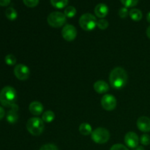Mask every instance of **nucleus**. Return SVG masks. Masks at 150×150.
<instances>
[{
    "label": "nucleus",
    "instance_id": "nucleus-17",
    "mask_svg": "<svg viewBox=\"0 0 150 150\" xmlns=\"http://www.w3.org/2000/svg\"><path fill=\"white\" fill-rule=\"evenodd\" d=\"M79 132L83 136H88V135L92 134V129L89 124L86 122H83L79 126Z\"/></svg>",
    "mask_w": 150,
    "mask_h": 150
},
{
    "label": "nucleus",
    "instance_id": "nucleus-30",
    "mask_svg": "<svg viewBox=\"0 0 150 150\" xmlns=\"http://www.w3.org/2000/svg\"><path fill=\"white\" fill-rule=\"evenodd\" d=\"M11 0H0V6L1 7H6L9 5Z\"/></svg>",
    "mask_w": 150,
    "mask_h": 150
},
{
    "label": "nucleus",
    "instance_id": "nucleus-7",
    "mask_svg": "<svg viewBox=\"0 0 150 150\" xmlns=\"http://www.w3.org/2000/svg\"><path fill=\"white\" fill-rule=\"evenodd\" d=\"M14 74L18 80L26 81L29 79L30 70L26 65L23 64H18L14 68Z\"/></svg>",
    "mask_w": 150,
    "mask_h": 150
},
{
    "label": "nucleus",
    "instance_id": "nucleus-2",
    "mask_svg": "<svg viewBox=\"0 0 150 150\" xmlns=\"http://www.w3.org/2000/svg\"><path fill=\"white\" fill-rule=\"evenodd\" d=\"M17 93L16 89L10 86H4L0 92V103L5 107H12L16 104Z\"/></svg>",
    "mask_w": 150,
    "mask_h": 150
},
{
    "label": "nucleus",
    "instance_id": "nucleus-22",
    "mask_svg": "<svg viewBox=\"0 0 150 150\" xmlns=\"http://www.w3.org/2000/svg\"><path fill=\"white\" fill-rule=\"evenodd\" d=\"M4 61H5V63L7 65L13 66L16 64L17 59H16V57L14 55H13V54H8L4 58Z\"/></svg>",
    "mask_w": 150,
    "mask_h": 150
},
{
    "label": "nucleus",
    "instance_id": "nucleus-20",
    "mask_svg": "<svg viewBox=\"0 0 150 150\" xmlns=\"http://www.w3.org/2000/svg\"><path fill=\"white\" fill-rule=\"evenodd\" d=\"M5 16L7 19L10 21H14L17 18L18 13L17 11L13 7H8L5 11Z\"/></svg>",
    "mask_w": 150,
    "mask_h": 150
},
{
    "label": "nucleus",
    "instance_id": "nucleus-1",
    "mask_svg": "<svg viewBox=\"0 0 150 150\" xmlns=\"http://www.w3.org/2000/svg\"><path fill=\"white\" fill-rule=\"evenodd\" d=\"M128 76L122 67H117L113 69L109 75V82L113 88L122 89L127 84Z\"/></svg>",
    "mask_w": 150,
    "mask_h": 150
},
{
    "label": "nucleus",
    "instance_id": "nucleus-24",
    "mask_svg": "<svg viewBox=\"0 0 150 150\" xmlns=\"http://www.w3.org/2000/svg\"><path fill=\"white\" fill-rule=\"evenodd\" d=\"M108 21L107 20L104 18H100L98 21L97 22V26L99 29H100L101 30H104V29H106L108 27Z\"/></svg>",
    "mask_w": 150,
    "mask_h": 150
},
{
    "label": "nucleus",
    "instance_id": "nucleus-8",
    "mask_svg": "<svg viewBox=\"0 0 150 150\" xmlns=\"http://www.w3.org/2000/svg\"><path fill=\"white\" fill-rule=\"evenodd\" d=\"M101 105L105 111H113L117 107V100L114 96L107 94L101 99Z\"/></svg>",
    "mask_w": 150,
    "mask_h": 150
},
{
    "label": "nucleus",
    "instance_id": "nucleus-27",
    "mask_svg": "<svg viewBox=\"0 0 150 150\" xmlns=\"http://www.w3.org/2000/svg\"><path fill=\"white\" fill-rule=\"evenodd\" d=\"M129 15V11L127 10V7H121L119 10V16L122 18H125L127 16Z\"/></svg>",
    "mask_w": 150,
    "mask_h": 150
},
{
    "label": "nucleus",
    "instance_id": "nucleus-34",
    "mask_svg": "<svg viewBox=\"0 0 150 150\" xmlns=\"http://www.w3.org/2000/svg\"><path fill=\"white\" fill-rule=\"evenodd\" d=\"M146 20H147V21L150 23V12L147 13V15H146Z\"/></svg>",
    "mask_w": 150,
    "mask_h": 150
},
{
    "label": "nucleus",
    "instance_id": "nucleus-12",
    "mask_svg": "<svg viewBox=\"0 0 150 150\" xmlns=\"http://www.w3.org/2000/svg\"><path fill=\"white\" fill-rule=\"evenodd\" d=\"M11 109L7 112V121L10 124H14L18 120V107L17 106V105L14 104L12 107H10Z\"/></svg>",
    "mask_w": 150,
    "mask_h": 150
},
{
    "label": "nucleus",
    "instance_id": "nucleus-6",
    "mask_svg": "<svg viewBox=\"0 0 150 150\" xmlns=\"http://www.w3.org/2000/svg\"><path fill=\"white\" fill-rule=\"evenodd\" d=\"M91 137L95 143L103 144L108 142L110 139V133L104 127H98L92 131Z\"/></svg>",
    "mask_w": 150,
    "mask_h": 150
},
{
    "label": "nucleus",
    "instance_id": "nucleus-23",
    "mask_svg": "<svg viewBox=\"0 0 150 150\" xmlns=\"http://www.w3.org/2000/svg\"><path fill=\"white\" fill-rule=\"evenodd\" d=\"M122 4L125 7H133L136 6L139 3V0H120Z\"/></svg>",
    "mask_w": 150,
    "mask_h": 150
},
{
    "label": "nucleus",
    "instance_id": "nucleus-4",
    "mask_svg": "<svg viewBox=\"0 0 150 150\" xmlns=\"http://www.w3.org/2000/svg\"><path fill=\"white\" fill-rule=\"evenodd\" d=\"M96 17L89 13H84L79 18V25L85 31H92L97 26Z\"/></svg>",
    "mask_w": 150,
    "mask_h": 150
},
{
    "label": "nucleus",
    "instance_id": "nucleus-5",
    "mask_svg": "<svg viewBox=\"0 0 150 150\" xmlns=\"http://www.w3.org/2000/svg\"><path fill=\"white\" fill-rule=\"evenodd\" d=\"M67 21V17L61 12H52L48 15L47 21L48 24L54 28H59L62 26Z\"/></svg>",
    "mask_w": 150,
    "mask_h": 150
},
{
    "label": "nucleus",
    "instance_id": "nucleus-29",
    "mask_svg": "<svg viewBox=\"0 0 150 150\" xmlns=\"http://www.w3.org/2000/svg\"><path fill=\"white\" fill-rule=\"evenodd\" d=\"M110 150H129L127 146H125V145L121 144H114L111 146V148Z\"/></svg>",
    "mask_w": 150,
    "mask_h": 150
},
{
    "label": "nucleus",
    "instance_id": "nucleus-33",
    "mask_svg": "<svg viewBox=\"0 0 150 150\" xmlns=\"http://www.w3.org/2000/svg\"><path fill=\"white\" fill-rule=\"evenodd\" d=\"M133 150H144V148L142 146H138L137 147L135 148V149Z\"/></svg>",
    "mask_w": 150,
    "mask_h": 150
},
{
    "label": "nucleus",
    "instance_id": "nucleus-32",
    "mask_svg": "<svg viewBox=\"0 0 150 150\" xmlns=\"http://www.w3.org/2000/svg\"><path fill=\"white\" fill-rule=\"evenodd\" d=\"M146 36H147L148 38H149L150 39V26H148V28L146 29Z\"/></svg>",
    "mask_w": 150,
    "mask_h": 150
},
{
    "label": "nucleus",
    "instance_id": "nucleus-16",
    "mask_svg": "<svg viewBox=\"0 0 150 150\" xmlns=\"http://www.w3.org/2000/svg\"><path fill=\"white\" fill-rule=\"evenodd\" d=\"M129 16H130V18L132 20L135 21H139L142 20V17H143V14L142 12L140 10L136 8H133L129 11Z\"/></svg>",
    "mask_w": 150,
    "mask_h": 150
},
{
    "label": "nucleus",
    "instance_id": "nucleus-10",
    "mask_svg": "<svg viewBox=\"0 0 150 150\" xmlns=\"http://www.w3.org/2000/svg\"><path fill=\"white\" fill-rule=\"evenodd\" d=\"M139 138L134 132H128L125 136V142L128 147L135 149L139 146Z\"/></svg>",
    "mask_w": 150,
    "mask_h": 150
},
{
    "label": "nucleus",
    "instance_id": "nucleus-9",
    "mask_svg": "<svg viewBox=\"0 0 150 150\" xmlns=\"http://www.w3.org/2000/svg\"><path fill=\"white\" fill-rule=\"evenodd\" d=\"M62 35L66 41L71 42L74 40L77 36L76 28L71 24L65 25L62 30Z\"/></svg>",
    "mask_w": 150,
    "mask_h": 150
},
{
    "label": "nucleus",
    "instance_id": "nucleus-13",
    "mask_svg": "<svg viewBox=\"0 0 150 150\" xmlns=\"http://www.w3.org/2000/svg\"><path fill=\"white\" fill-rule=\"evenodd\" d=\"M29 110L30 113L33 115L39 116L43 112V105L40 102L34 101L30 103L29 106Z\"/></svg>",
    "mask_w": 150,
    "mask_h": 150
},
{
    "label": "nucleus",
    "instance_id": "nucleus-26",
    "mask_svg": "<svg viewBox=\"0 0 150 150\" xmlns=\"http://www.w3.org/2000/svg\"><path fill=\"white\" fill-rule=\"evenodd\" d=\"M140 142L142 145L147 146L150 144V136L148 134H143L141 136Z\"/></svg>",
    "mask_w": 150,
    "mask_h": 150
},
{
    "label": "nucleus",
    "instance_id": "nucleus-14",
    "mask_svg": "<svg viewBox=\"0 0 150 150\" xmlns=\"http://www.w3.org/2000/svg\"><path fill=\"white\" fill-rule=\"evenodd\" d=\"M95 13L97 17L100 18H103L108 13V6L103 3H100V4H97L95 8Z\"/></svg>",
    "mask_w": 150,
    "mask_h": 150
},
{
    "label": "nucleus",
    "instance_id": "nucleus-31",
    "mask_svg": "<svg viewBox=\"0 0 150 150\" xmlns=\"http://www.w3.org/2000/svg\"><path fill=\"white\" fill-rule=\"evenodd\" d=\"M4 115H5V111H4V108L0 106V120H1L4 118Z\"/></svg>",
    "mask_w": 150,
    "mask_h": 150
},
{
    "label": "nucleus",
    "instance_id": "nucleus-21",
    "mask_svg": "<svg viewBox=\"0 0 150 150\" xmlns=\"http://www.w3.org/2000/svg\"><path fill=\"white\" fill-rule=\"evenodd\" d=\"M64 14L67 18H73L76 15V9L73 6H67L64 9Z\"/></svg>",
    "mask_w": 150,
    "mask_h": 150
},
{
    "label": "nucleus",
    "instance_id": "nucleus-19",
    "mask_svg": "<svg viewBox=\"0 0 150 150\" xmlns=\"http://www.w3.org/2000/svg\"><path fill=\"white\" fill-rule=\"evenodd\" d=\"M51 5L57 9H63L68 4L69 0H50Z\"/></svg>",
    "mask_w": 150,
    "mask_h": 150
},
{
    "label": "nucleus",
    "instance_id": "nucleus-11",
    "mask_svg": "<svg viewBox=\"0 0 150 150\" xmlns=\"http://www.w3.org/2000/svg\"><path fill=\"white\" fill-rule=\"evenodd\" d=\"M137 127L139 130L147 133L150 131V119L149 117L142 116L140 117L137 120Z\"/></svg>",
    "mask_w": 150,
    "mask_h": 150
},
{
    "label": "nucleus",
    "instance_id": "nucleus-15",
    "mask_svg": "<svg viewBox=\"0 0 150 150\" xmlns=\"http://www.w3.org/2000/svg\"><path fill=\"white\" fill-rule=\"evenodd\" d=\"M94 89L99 94H103L109 90V85L105 81L102 80L97 81L94 83Z\"/></svg>",
    "mask_w": 150,
    "mask_h": 150
},
{
    "label": "nucleus",
    "instance_id": "nucleus-3",
    "mask_svg": "<svg viewBox=\"0 0 150 150\" xmlns=\"http://www.w3.org/2000/svg\"><path fill=\"white\" fill-rule=\"evenodd\" d=\"M45 128V124L42 119L39 117H32L26 123V129L32 136H38L42 133Z\"/></svg>",
    "mask_w": 150,
    "mask_h": 150
},
{
    "label": "nucleus",
    "instance_id": "nucleus-25",
    "mask_svg": "<svg viewBox=\"0 0 150 150\" xmlns=\"http://www.w3.org/2000/svg\"><path fill=\"white\" fill-rule=\"evenodd\" d=\"M23 4L28 7H35L38 5L40 0H23Z\"/></svg>",
    "mask_w": 150,
    "mask_h": 150
},
{
    "label": "nucleus",
    "instance_id": "nucleus-28",
    "mask_svg": "<svg viewBox=\"0 0 150 150\" xmlns=\"http://www.w3.org/2000/svg\"><path fill=\"white\" fill-rule=\"evenodd\" d=\"M40 150H58V148L53 144H47L42 145Z\"/></svg>",
    "mask_w": 150,
    "mask_h": 150
},
{
    "label": "nucleus",
    "instance_id": "nucleus-18",
    "mask_svg": "<svg viewBox=\"0 0 150 150\" xmlns=\"http://www.w3.org/2000/svg\"><path fill=\"white\" fill-rule=\"evenodd\" d=\"M54 119H55V114L52 111L48 110L42 114V120L44 122L51 123L54 121Z\"/></svg>",
    "mask_w": 150,
    "mask_h": 150
}]
</instances>
